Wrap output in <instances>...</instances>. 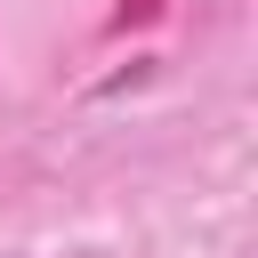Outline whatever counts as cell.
I'll list each match as a JSON object with an SVG mask.
<instances>
[]
</instances>
